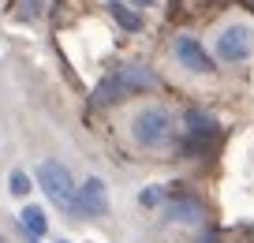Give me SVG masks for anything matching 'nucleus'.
I'll return each instance as SVG.
<instances>
[{
	"instance_id": "1",
	"label": "nucleus",
	"mask_w": 254,
	"mask_h": 243,
	"mask_svg": "<svg viewBox=\"0 0 254 243\" xmlns=\"http://www.w3.org/2000/svg\"><path fill=\"white\" fill-rule=\"evenodd\" d=\"M153 86H157V75L150 68H142V64H120V68H112L94 86L90 105L94 109H109V105H120L124 97L138 94V90H153Z\"/></svg>"
},
{
	"instance_id": "2",
	"label": "nucleus",
	"mask_w": 254,
	"mask_h": 243,
	"mask_svg": "<svg viewBox=\"0 0 254 243\" xmlns=\"http://www.w3.org/2000/svg\"><path fill=\"white\" fill-rule=\"evenodd\" d=\"M176 135V124H172V112L161 109V105H146L131 116V139L138 142L142 150H161L168 146Z\"/></svg>"
},
{
	"instance_id": "3",
	"label": "nucleus",
	"mask_w": 254,
	"mask_h": 243,
	"mask_svg": "<svg viewBox=\"0 0 254 243\" xmlns=\"http://www.w3.org/2000/svg\"><path fill=\"white\" fill-rule=\"evenodd\" d=\"M71 217L79 221H90V217H105L109 213V183L101 176H86V180L75 187V198H71Z\"/></svg>"
},
{
	"instance_id": "4",
	"label": "nucleus",
	"mask_w": 254,
	"mask_h": 243,
	"mask_svg": "<svg viewBox=\"0 0 254 243\" xmlns=\"http://www.w3.org/2000/svg\"><path fill=\"white\" fill-rule=\"evenodd\" d=\"M251 49H254V26H247V23L224 26V30L217 34V41H213V53H217V60H221V64H239V60H247V56H251Z\"/></svg>"
},
{
	"instance_id": "5",
	"label": "nucleus",
	"mask_w": 254,
	"mask_h": 243,
	"mask_svg": "<svg viewBox=\"0 0 254 243\" xmlns=\"http://www.w3.org/2000/svg\"><path fill=\"white\" fill-rule=\"evenodd\" d=\"M38 183L41 191H45L49 198H53L56 206H64V210H71V198H75V183H71V172L60 165V161H53V157H45L38 165Z\"/></svg>"
},
{
	"instance_id": "6",
	"label": "nucleus",
	"mask_w": 254,
	"mask_h": 243,
	"mask_svg": "<svg viewBox=\"0 0 254 243\" xmlns=\"http://www.w3.org/2000/svg\"><path fill=\"white\" fill-rule=\"evenodd\" d=\"M172 56H176V64H180L183 71H190V75H213L209 53L202 49V41L190 38V34H180V38L172 41Z\"/></svg>"
},
{
	"instance_id": "7",
	"label": "nucleus",
	"mask_w": 254,
	"mask_h": 243,
	"mask_svg": "<svg viewBox=\"0 0 254 243\" xmlns=\"http://www.w3.org/2000/svg\"><path fill=\"white\" fill-rule=\"evenodd\" d=\"M183 120H187V154L190 150H209L217 142V135H221V124L202 109H187Z\"/></svg>"
},
{
	"instance_id": "8",
	"label": "nucleus",
	"mask_w": 254,
	"mask_h": 243,
	"mask_svg": "<svg viewBox=\"0 0 254 243\" xmlns=\"http://www.w3.org/2000/svg\"><path fill=\"white\" fill-rule=\"evenodd\" d=\"M165 221H172V225H198L202 221V202H194V198H176V202H168Z\"/></svg>"
},
{
	"instance_id": "9",
	"label": "nucleus",
	"mask_w": 254,
	"mask_h": 243,
	"mask_svg": "<svg viewBox=\"0 0 254 243\" xmlns=\"http://www.w3.org/2000/svg\"><path fill=\"white\" fill-rule=\"evenodd\" d=\"M19 221H23V228L30 232V240H41V236L49 232V217H45V210H41V206H23Z\"/></svg>"
},
{
	"instance_id": "10",
	"label": "nucleus",
	"mask_w": 254,
	"mask_h": 243,
	"mask_svg": "<svg viewBox=\"0 0 254 243\" xmlns=\"http://www.w3.org/2000/svg\"><path fill=\"white\" fill-rule=\"evenodd\" d=\"M109 15H112V19H116V23H120V26H124V30H127V34H138V30H142V19H138V15H135V11L127 8L124 0H109Z\"/></svg>"
},
{
	"instance_id": "11",
	"label": "nucleus",
	"mask_w": 254,
	"mask_h": 243,
	"mask_svg": "<svg viewBox=\"0 0 254 243\" xmlns=\"http://www.w3.org/2000/svg\"><path fill=\"white\" fill-rule=\"evenodd\" d=\"M30 187H34V183H30V176H26L23 168H15V172L8 176V191H11V195H15V198H23V195H26V191H30Z\"/></svg>"
},
{
	"instance_id": "12",
	"label": "nucleus",
	"mask_w": 254,
	"mask_h": 243,
	"mask_svg": "<svg viewBox=\"0 0 254 243\" xmlns=\"http://www.w3.org/2000/svg\"><path fill=\"white\" fill-rule=\"evenodd\" d=\"M41 11H45V0H19V19H26V23H34V19H41Z\"/></svg>"
},
{
	"instance_id": "13",
	"label": "nucleus",
	"mask_w": 254,
	"mask_h": 243,
	"mask_svg": "<svg viewBox=\"0 0 254 243\" xmlns=\"http://www.w3.org/2000/svg\"><path fill=\"white\" fill-rule=\"evenodd\" d=\"M138 202H142V206H161V187H157V183H150V187L138 195Z\"/></svg>"
},
{
	"instance_id": "14",
	"label": "nucleus",
	"mask_w": 254,
	"mask_h": 243,
	"mask_svg": "<svg viewBox=\"0 0 254 243\" xmlns=\"http://www.w3.org/2000/svg\"><path fill=\"white\" fill-rule=\"evenodd\" d=\"M131 4H135V8H153L157 0H131Z\"/></svg>"
},
{
	"instance_id": "15",
	"label": "nucleus",
	"mask_w": 254,
	"mask_h": 243,
	"mask_svg": "<svg viewBox=\"0 0 254 243\" xmlns=\"http://www.w3.org/2000/svg\"><path fill=\"white\" fill-rule=\"evenodd\" d=\"M198 243H213V236H202V240H198Z\"/></svg>"
},
{
	"instance_id": "16",
	"label": "nucleus",
	"mask_w": 254,
	"mask_h": 243,
	"mask_svg": "<svg viewBox=\"0 0 254 243\" xmlns=\"http://www.w3.org/2000/svg\"><path fill=\"white\" fill-rule=\"evenodd\" d=\"M0 243H4V236H0Z\"/></svg>"
},
{
	"instance_id": "17",
	"label": "nucleus",
	"mask_w": 254,
	"mask_h": 243,
	"mask_svg": "<svg viewBox=\"0 0 254 243\" xmlns=\"http://www.w3.org/2000/svg\"><path fill=\"white\" fill-rule=\"evenodd\" d=\"M60 243H67V240H60Z\"/></svg>"
}]
</instances>
